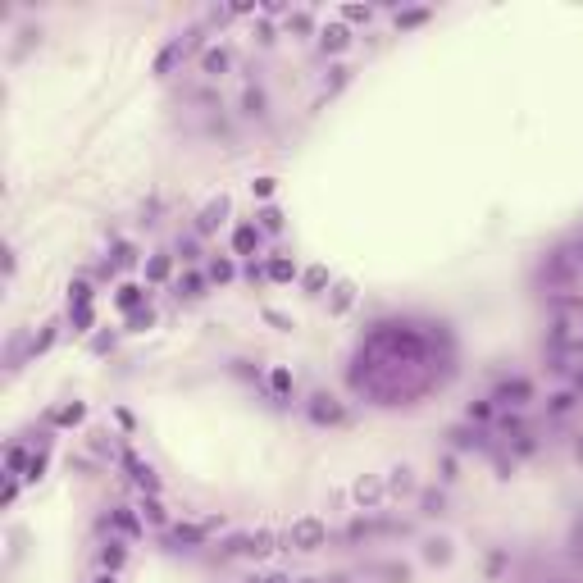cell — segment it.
<instances>
[{"mask_svg": "<svg viewBox=\"0 0 583 583\" xmlns=\"http://www.w3.org/2000/svg\"><path fill=\"white\" fill-rule=\"evenodd\" d=\"M497 396H501V401H510V406H524V396H529V383H524V378H515V383H506Z\"/></svg>", "mask_w": 583, "mask_h": 583, "instance_id": "14", "label": "cell"}, {"mask_svg": "<svg viewBox=\"0 0 583 583\" xmlns=\"http://www.w3.org/2000/svg\"><path fill=\"white\" fill-rule=\"evenodd\" d=\"M146 301V287H137V283H123L119 287V310H137Z\"/></svg>", "mask_w": 583, "mask_h": 583, "instance_id": "11", "label": "cell"}, {"mask_svg": "<svg viewBox=\"0 0 583 583\" xmlns=\"http://www.w3.org/2000/svg\"><path fill=\"white\" fill-rule=\"evenodd\" d=\"M69 301H73L77 310H87V301H92V287H87V283H73V296H69Z\"/></svg>", "mask_w": 583, "mask_h": 583, "instance_id": "27", "label": "cell"}, {"mask_svg": "<svg viewBox=\"0 0 583 583\" xmlns=\"http://www.w3.org/2000/svg\"><path fill=\"white\" fill-rule=\"evenodd\" d=\"M387 488H392V492H410V488H415L410 470H406V465H401V470H392V479H387Z\"/></svg>", "mask_w": 583, "mask_h": 583, "instance_id": "16", "label": "cell"}, {"mask_svg": "<svg viewBox=\"0 0 583 583\" xmlns=\"http://www.w3.org/2000/svg\"><path fill=\"white\" fill-rule=\"evenodd\" d=\"M114 524H119V529H123V533H137V520H132V515H128V510H119V515H114Z\"/></svg>", "mask_w": 583, "mask_h": 583, "instance_id": "29", "label": "cell"}, {"mask_svg": "<svg viewBox=\"0 0 583 583\" xmlns=\"http://www.w3.org/2000/svg\"><path fill=\"white\" fill-rule=\"evenodd\" d=\"M169 274H173V260H169V256H151V265H146V278H151V283H164Z\"/></svg>", "mask_w": 583, "mask_h": 583, "instance_id": "12", "label": "cell"}, {"mask_svg": "<svg viewBox=\"0 0 583 583\" xmlns=\"http://www.w3.org/2000/svg\"><path fill=\"white\" fill-rule=\"evenodd\" d=\"M201 73H210V77H219V73H228V51H206L201 55Z\"/></svg>", "mask_w": 583, "mask_h": 583, "instance_id": "8", "label": "cell"}, {"mask_svg": "<svg viewBox=\"0 0 583 583\" xmlns=\"http://www.w3.org/2000/svg\"><path fill=\"white\" fill-rule=\"evenodd\" d=\"M356 501H361V506H365V510H374V506H378V501H383V483H378V479H374V474H365V479H361V483H356Z\"/></svg>", "mask_w": 583, "mask_h": 583, "instance_id": "3", "label": "cell"}, {"mask_svg": "<svg viewBox=\"0 0 583 583\" xmlns=\"http://www.w3.org/2000/svg\"><path fill=\"white\" fill-rule=\"evenodd\" d=\"M101 565H105V570H110V575H114V570H119V565H123V542H110V547H105V551H101Z\"/></svg>", "mask_w": 583, "mask_h": 583, "instance_id": "15", "label": "cell"}, {"mask_svg": "<svg viewBox=\"0 0 583 583\" xmlns=\"http://www.w3.org/2000/svg\"><path fill=\"white\" fill-rule=\"evenodd\" d=\"M346 46H351V27L346 23H324L319 27V51L324 55H342Z\"/></svg>", "mask_w": 583, "mask_h": 583, "instance_id": "2", "label": "cell"}, {"mask_svg": "<svg viewBox=\"0 0 583 583\" xmlns=\"http://www.w3.org/2000/svg\"><path fill=\"white\" fill-rule=\"evenodd\" d=\"M23 465H27V451H23V446H9V451H5V470H9V474H18Z\"/></svg>", "mask_w": 583, "mask_h": 583, "instance_id": "18", "label": "cell"}, {"mask_svg": "<svg viewBox=\"0 0 583 583\" xmlns=\"http://www.w3.org/2000/svg\"><path fill=\"white\" fill-rule=\"evenodd\" d=\"M287 27H292V32H310V14H292Z\"/></svg>", "mask_w": 583, "mask_h": 583, "instance_id": "30", "label": "cell"}, {"mask_svg": "<svg viewBox=\"0 0 583 583\" xmlns=\"http://www.w3.org/2000/svg\"><path fill=\"white\" fill-rule=\"evenodd\" d=\"M210 278H215V283H228L232 278V260H215V265H210Z\"/></svg>", "mask_w": 583, "mask_h": 583, "instance_id": "22", "label": "cell"}, {"mask_svg": "<svg viewBox=\"0 0 583 583\" xmlns=\"http://www.w3.org/2000/svg\"><path fill=\"white\" fill-rule=\"evenodd\" d=\"M251 583H292L287 575H265V579H251Z\"/></svg>", "mask_w": 583, "mask_h": 583, "instance_id": "34", "label": "cell"}, {"mask_svg": "<svg viewBox=\"0 0 583 583\" xmlns=\"http://www.w3.org/2000/svg\"><path fill=\"white\" fill-rule=\"evenodd\" d=\"M346 306H351V283H342L337 296H333V310H346Z\"/></svg>", "mask_w": 583, "mask_h": 583, "instance_id": "28", "label": "cell"}, {"mask_svg": "<svg viewBox=\"0 0 583 583\" xmlns=\"http://www.w3.org/2000/svg\"><path fill=\"white\" fill-rule=\"evenodd\" d=\"M292 274H296V265H292L287 256H274V260H269V278H274V283H292Z\"/></svg>", "mask_w": 583, "mask_h": 583, "instance_id": "13", "label": "cell"}, {"mask_svg": "<svg viewBox=\"0 0 583 583\" xmlns=\"http://www.w3.org/2000/svg\"><path fill=\"white\" fill-rule=\"evenodd\" d=\"M269 387H274L278 396H287L292 392V374H287V369H274V374H269Z\"/></svg>", "mask_w": 583, "mask_h": 583, "instance_id": "20", "label": "cell"}, {"mask_svg": "<svg viewBox=\"0 0 583 583\" xmlns=\"http://www.w3.org/2000/svg\"><path fill=\"white\" fill-rule=\"evenodd\" d=\"M260 228L278 232V228H283V215H278V210H260Z\"/></svg>", "mask_w": 583, "mask_h": 583, "instance_id": "24", "label": "cell"}, {"mask_svg": "<svg viewBox=\"0 0 583 583\" xmlns=\"http://www.w3.org/2000/svg\"><path fill=\"white\" fill-rule=\"evenodd\" d=\"M256 246H260V228L256 223H242V228L232 232V251H237V256H256Z\"/></svg>", "mask_w": 583, "mask_h": 583, "instance_id": "4", "label": "cell"}, {"mask_svg": "<svg viewBox=\"0 0 583 583\" xmlns=\"http://www.w3.org/2000/svg\"><path fill=\"white\" fill-rule=\"evenodd\" d=\"M324 542H328V529H324L319 515H301V520L287 529V547H296V551H319Z\"/></svg>", "mask_w": 583, "mask_h": 583, "instance_id": "1", "label": "cell"}, {"mask_svg": "<svg viewBox=\"0 0 583 583\" xmlns=\"http://www.w3.org/2000/svg\"><path fill=\"white\" fill-rule=\"evenodd\" d=\"M182 51H187V42H173V46H164V51H160V60H155V73H169L173 69V64H178L182 60Z\"/></svg>", "mask_w": 583, "mask_h": 583, "instance_id": "9", "label": "cell"}, {"mask_svg": "<svg viewBox=\"0 0 583 583\" xmlns=\"http://www.w3.org/2000/svg\"><path fill=\"white\" fill-rule=\"evenodd\" d=\"M310 415H315L319 424H337V420H342V406H337L333 396H315V406H310Z\"/></svg>", "mask_w": 583, "mask_h": 583, "instance_id": "6", "label": "cell"}, {"mask_svg": "<svg viewBox=\"0 0 583 583\" xmlns=\"http://www.w3.org/2000/svg\"><path fill=\"white\" fill-rule=\"evenodd\" d=\"M142 515H146L151 524H164V520H169V515H164V506H160L155 497H142Z\"/></svg>", "mask_w": 583, "mask_h": 583, "instance_id": "17", "label": "cell"}, {"mask_svg": "<svg viewBox=\"0 0 583 583\" xmlns=\"http://www.w3.org/2000/svg\"><path fill=\"white\" fill-rule=\"evenodd\" d=\"M123 465H128V470H132V479H137L146 492H155V474H151V465H142V460H137V456H132V451H123Z\"/></svg>", "mask_w": 583, "mask_h": 583, "instance_id": "7", "label": "cell"}, {"mask_svg": "<svg viewBox=\"0 0 583 583\" xmlns=\"http://www.w3.org/2000/svg\"><path fill=\"white\" fill-rule=\"evenodd\" d=\"M296 583H324V579H296Z\"/></svg>", "mask_w": 583, "mask_h": 583, "instance_id": "37", "label": "cell"}, {"mask_svg": "<svg viewBox=\"0 0 583 583\" xmlns=\"http://www.w3.org/2000/svg\"><path fill=\"white\" fill-rule=\"evenodd\" d=\"M242 551H251V556H269V551H274V533H265V529H260V533H251Z\"/></svg>", "mask_w": 583, "mask_h": 583, "instance_id": "10", "label": "cell"}, {"mask_svg": "<svg viewBox=\"0 0 583 583\" xmlns=\"http://www.w3.org/2000/svg\"><path fill=\"white\" fill-rule=\"evenodd\" d=\"M324 283H328V269H319V265H315V269H306V287H310V292H319Z\"/></svg>", "mask_w": 583, "mask_h": 583, "instance_id": "23", "label": "cell"}, {"mask_svg": "<svg viewBox=\"0 0 583 583\" xmlns=\"http://www.w3.org/2000/svg\"><path fill=\"white\" fill-rule=\"evenodd\" d=\"M429 560H446V542H429Z\"/></svg>", "mask_w": 583, "mask_h": 583, "instance_id": "33", "label": "cell"}, {"mask_svg": "<svg viewBox=\"0 0 583 583\" xmlns=\"http://www.w3.org/2000/svg\"><path fill=\"white\" fill-rule=\"evenodd\" d=\"M324 583H351V579H346V575H333V579H324Z\"/></svg>", "mask_w": 583, "mask_h": 583, "instance_id": "35", "label": "cell"}, {"mask_svg": "<svg viewBox=\"0 0 583 583\" xmlns=\"http://www.w3.org/2000/svg\"><path fill=\"white\" fill-rule=\"evenodd\" d=\"M178 296H201V278H196V274H187V278L178 283Z\"/></svg>", "mask_w": 583, "mask_h": 583, "instance_id": "26", "label": "cell"}, {"mask_svg": "<svg viewBox=\"0 0 583 583\" xmlns=\"http://www.w3.org/2000/svg\"><path fill=\"white\" fill-rule=\"evenodd\" d=\"M246 110L260 114V110H265V96H260V92H246Z\"/></svg>", "mask_w": 583, "mask_h": 583, "instance_id": "31", "label": "cell"}, {"mask_svg": "<svg viewBox=\"0 0 583 583\" xmlns=\"http://www.w3.org/2000/svg\"><path fill=\"white\" fill-rule=\"evenodd\" d=\"M55 420H60V424H77V420H82V406H64V410H55Z\"/></svg>", "mask_w": 583, "mask_h": 583, "instance_id": "25", "label": "cell"}, {"mask_svg": "<svg viewBox=\"0 0 583 583\" xmlns=\"http://www.w3.org/2000/svg\"><path fill=\"white\" fill-rule=\"evenodd\" d=\"M223 215H228V201H210V206L206 210H201V219H196V232H215L219 228V223H223Z\"/></svg>", "mask_w": 583, "mask_h": 583, "instance_id": "5", "label": "cell"}, {"mask_svg": "<svg viewBox=\"0 0 583 583\" xmlns=\"http://www.w3.org/2000/svg\"><path fill=\"white\" fill-rule=\"evenodd\" d=\"M96 583H119V579H114V575H101V579H96Z\"/></svg>", "mask_w": 583, "mask_h": 583, "instance_id": "36", "label": "cell"}, {"mask_svg": "<svg viewBox=\"0 0 583 583\" xmlns=\"http://www.w3.org/2000/svg\"><path fill=\"white\" fill-rule=\"evenodd\" d=\"M132 260H137V251L128 246V242H119V246H114V269H123V265H132Z\"/></svg>", "mask_w": 583, "mask_h": 583, "instance_id": "21", "label": "cell"}, {"mask_svg": "<svg viewBox=\"0 0 583 583\" xmlns=\"http://www.w3.org/2000/svg\"><path fill=\"white\" fill-rule=\"evenodd\" d=\"M256 196H274V178H256Z\"/></svg>", "mask_w": 583, "mask_h": 583, "instance_id": "32", "label": "cell"}, {"mask_svg": "<svg viewBox=\"0 0 583 583\" xmlns=\"http://www.w3.org/2000/svg\"><path fill=\"white\" fill-rule=\"evenodd\" d=\"M342 18H346V23H369V18H374V9H369V5H346Z\"/></svg>", "mask_w": 583, "mask_h": 583, "instance_id": "19", "label": "cell"}]
</instances>
